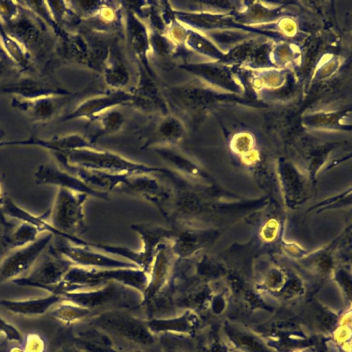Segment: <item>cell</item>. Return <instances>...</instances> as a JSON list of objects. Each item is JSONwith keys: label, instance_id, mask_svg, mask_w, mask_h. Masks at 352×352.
<instances>
[{"label": "cell", "instance_id": "18", "mask_svg": "<svg viewBox=\"0 0 352 352\" xmlns=\"http://www.w3.org/2000/svg\"><path fill=\"white\" fill-rule=\"evenodd\" d=\"M111 291H105L91 294H65L72 300L82 305H96L106 300L111 296Z\"/></svg>", "mask_w": 352, "mask_h": 352}, {"label": "cell", "instance_id": "21", "mask_svg": "<svg viewBox=\"0 0 352 352\" xmlns=\"http://www.w3.org/2000/svg\"><path fill=\"white\" fill-rule=\"evenodd\" d=\"M83 345L85 346V347L93 352H108L107 350L104 349H101L98 346H96L95 345H93V344H88V343H83Z\"/></svg>", "mask_w": 352, "mask_h": 352}, {"label": "cell", "instance_id": "2", "mask_svg": "<svg viewBox=\"0 0 352 352\" xmlns=\"http://www.w3.org/2000/svg\"><path fill=\"white\" fill-rule=\"evenodd\" d=\"M65 164L67 168H81L113 175H130L162 170L134 163L113 153L97 150L93 147L72 151Z\"/></svg>", "mask_w": 352, "mask_h": 352}, {"label": "cell", "instance_id": "5", "mask_svg": "<svg viewBox=\"0 0 352 352\" xmlns=\"http://www.w3.org/2000/svg\"><path fill=\"white\" fill-rule=\"evenodd\" d=\"M150 76L142 67L140 71L139 81L133 92L131 104L146 111H160L164 115L168 113L166 104Z\"/></svg>", "mask_w": 352, "mask_h": 352}, {"label": "cell", "instance_id": "19", "mask_svg": "<svg viewBox=\"0 0 352 352\" xmlns=\"http://www.w3.org/2000/svg\"><path fill=\"white\" fill-rule=\"evenodd\" d=\"M0 333H3L6 340L22 344L24 338L21 332L12 324L8 322L0 316Z\"/></svg>", "mask_w": 352, "mask_h": 352}, {"label": "cell", "instance_id": "9", "mask_svg": "<svg viewBox=\"0 0 352 352\" xmlns=\"http://www.w3.org/2000/svg\"><path fill=\"white\" fill-rule=\"evenodd\" d=\"M132 100V94L122 90L98 94L85 101L77 110V116L94 120L116 106L131 104Z\"/></svg>", "mask_w": 352, "mask_h": 352}, {"label": "cell", "instance_id": "1", "mask_svg": "<svg viewBox=\"0 0 352 352\" xmlns=\"http://www.w3.org/2000/svg\"><path fill=\"white\" fill-rule=\"evenodd\" d=\"M87 194L58 187L52 207L47 211L50 223L62 237L78 245L85 242L76 235L85 230L82 204Z\"/></svg>", "mask_w": 352, "mask_h": 352}, {"label": "cell", "instance_id": "4", "mask_svg": "<svg viewBox=\"0 0 352 352\" xmlns=\"http://www.w3.org/2000/svg\"><path fill=\"white\" fill-rule=\"evenodd\" d=\"M47 233L23 248L14 250L0 262V284L21 277L28 273L52 239Z\"/></svg>", "mask_w": 352, "mask_h": 352}, {"label": "cell", "instance_id": "10", "mask_svg": "<svg viewBox=\"0 0 352 352\" xmlns=\"http://www.w3.org/2000/svg\"><path fill=\"white\" fill-rule=\"evenodd\" d=\"M184 133L182 121L177 117L167 113L157 123L145 146L156 144H175L182 140Z\"/></svg>", "mask_w": 352, "mask_h": 352}, {"label": "cell", "instance_id": "20", "mask_svg": "<svg viewBox=\"0 0 352 352\" xmlns=\"http://www.w3.org/2000/svg\"><path fill=\"white\" fill-rule=\"evenodd\" d=\"M3 192L1 184L0 182V226L3 228V231H7L12 228L15 223L10 221L3 211V203L5 197Z\"/></svg>", "mask_w": 352, "mask_h": 352}, {"label": "cell", "instance_id": "24", "mask_svg": "<svg viewBox=\"0 0 352 352\" xmlns=\"http://www.w3.org/2000/svg\"><path fill=\"white\" fill-rule=\"evenodd\" d=\"M60 352H70V351L63 350V351H61Z\"/></svg>", "mask_w": 352, "mask_h": 352}, {"label": "cell", "instance_id": "13", "mask_svg": "<svg viewBox=\"0 0 352 352\" xmlns=\"http://www.w3.org/2000/svg\"><path fill=\"white\" fill-rule=\"evenodd\" d=\"M103 75L105 82L116 90H121L129 80L125 65L116 57L104 67Z\"/></svg>", "mask_w": 352, "mask_h": 352}, {"label": "cell", "instance_id": "8", "mask_svg": "<svg viewBox=\"0 0 352 352\" xmlns=\"http://www.w3.org/2000/svg\"><path fill=\"white\" fill-rule=\"evenodd\" d=\"M126 18V32L130 47L141 62L144 67L143 69L153 77V72L148 60V53L151 50L149 33L144 24L131 10H127Z\"/></svg>", "mask_w": 352, "mask_h": 352}, {"label": "cell", "instance_id": "17", "mask_svg": "<svg viewBox=\"0 0 352 352\" xmlns=\"http://www.w3.org/2000/svg\"><path fill=\"white\" fill-rule=\"evenodd\" d=\"M23 352H46V342L38 333H28L21 344Z\"/></svg>", "mask_w": 352, "mask_h": 352}, {"label": "cell", "instance_id": "15", "mask_svg": "<svg viewBox=\"0 0 352 352\" xmlns=\"http://www.w3.org/2000/svg\"><path fill=\"white\" fill-rule=\"evenodd\" d=\"M96 119L99 122V130L93 138V142L96 137L118 131L122 127L124 121L123 115L113 109L104 112Z\"/></svg>", "mask_w": 352, "mask_h": 352}, {"label": "cell", "instance_id": "3", "mask_svg": "<svg viewBox=\"0 0 352 352\" xmlns=\"http://www.w3.org/2000/svg\"><path fill=\"white\" fill-rule=\"evenodd\" d=\"M73 263L56 251L52 244L38 262L35 263L25 276L12 280L16 285L39 288L41 286L59 283Z\"/></svg>", "mask_w": 352, "mask_h": 352}, {"label": "cell", "instance_id": "7", "mask_svg": "<svg viewBox=\"0 0 352 352\" xmlns=\"http://www.w3.org/2000/svg\"><path fill=\"white\" fill-rule=\"evenodd\" d=\"M37 184H51L65 188L76 192L104 197L106 194L94 190L80 179L71 173L46 165L41 166L34 173Z\"/></svg>", "mask_w": 352, "mask_h": 352}, {"label": "cell", "instance_id": "16", "mask_svg": "<svg viewBox=\"0 0 352 352\" xmlns=\"http://www.w3.org/2000/svg\"><path fill=\"white\" fill-rule=\"evenodd\" d=\"M151 49L160 56L170 54L174 49L173 41L160 31H153L149 34Z\"/></svg>", "mask_w": 352, "mask_h": 352}, {"label": "cell", "instance_id": "22", "mask_svg": "<svg viewBox=\"0 0 352 352\" xmlns=\"http://www.w3.org/2000/svg\"><path fill=\"white\" fill-rule=\"evenodd\" d=\"M6 352H23L22 346H14Z\"/></svg>", "mask_w": 352, "mask_h": 352}, {"label": "cell", "instance_id": "14", "mask_svg": "<svg viewBox=\"0 0 352 352\" xmlns=\"http://www.w3.org/2000/svg\"><path fill=\"white\" fill-rule=\"evenodd\" d=\"M103 325L117 329L125 336L143 342H151V337L142 327L134 323L120 319L107 318L102 322Z\"/></svg>", "mask_w": 352, "mask_h": 352}, {"label": "cell", "instance_id": "12", "mask_svg": "<svg viewBox=\"0 0 352 352\" xmlns=\"http://www.w3.org/2000/svg\"><path fill=\"white\" fill-rule=\"evenodd\" d=\"M3 211L6 217H10L35 226L40 232H47L62 237V234L56 230L47 219V212L36 216L19 206L14 201L5 195L3 203Z\"/></svg>", "mask_w": 352, "mask_h": 352}, {"label": "cell", "instance_id": "6", "mask_svg": "<svg viewBox=\"0 0 352 352\" xmlns=\"http://www.w3.org/2000/svg\"><path fill=\"white\" fill-rule=\"evenodd\" d=\"M65 240L66 239L58 236L52 245L74 264L85 266L88 265L113 267L133 266L131 263L116 261L79 246L70 245Z\"/></svg>", "mask_w": 352, "mask_h": 352}, {"label": "cell", "instance_id": "11", "mask_svg": "<svg viewBox=\"0 0 352 352\" xmlns=\"http://www.w3.org/2000/svg\"><path fill=\"white\" fill-rule=\"evenodd\" d=\"M60 296L51 294L42 298L25 300H0V307L16 314L24 316H40L58 302Z\"/></svg>", "mask_w": 352, "mask_h": 352}, {"label": "cell", "instance_id": "23", "mask_svg": "<svg viewBox=\"0 0 352 352\" xmlns=\"http://www.w3.org/2000/svg\"><path fill=\"white\" fill-rule=\"evenodd\" d=\"M6 351H6V349H3V348H2V347H1V348H0V352H6Z\"/></svg>", "mask_w": 352, "mask_h": 352}]
</instances>
